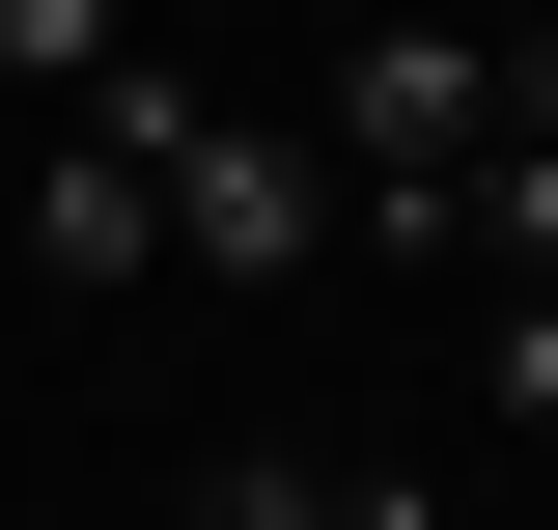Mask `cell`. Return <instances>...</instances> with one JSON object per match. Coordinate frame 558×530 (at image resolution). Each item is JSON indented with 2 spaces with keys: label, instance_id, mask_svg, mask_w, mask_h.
Masks as SVG:
<instances>
[{
  "label": "cell",
  "instance_id": "6da1fadb",
  "mask_svg": "<svg viewBox=\"0 0 558 530\" xmlns=\"http://www.w3.org/2000/svg\"><path fill=\"white\" fill-rule=\"evenodd\" d=\"M168 252H196V279H252V308H279L307 252H363L336 112H223V84H196V112H168Z\"/></svg>",
  "mask_w": 558,
  "mask_h": 530
},
{
  "label": "cell",
  "instance_id": "7a4b0ae2",
  "mask_svg": "<svg viewBox=\"0 0 558 530\" xmlns=\"http://www.w3.org/2000/svg\"><path fill=\"white\" fill-rule=\"evenodd\" d=\"M28 279H84V308L168 279V140H140V112H57V168H28Z\"/></svg>",
  "mask_w": 558,
  "mask_h": 530
},
{
  "label": "cell",
  "instance_id": "3957f363",
  "mask_svg": "<svg viewBox=\"0 0 558 530\" xmlns=\"http://www.w3.org/2000/svg\"><path fill=\"white\" fill-rule=\"evenodd\" d=\"M447 279H558V140H475V196H447Z\"/></svg>",
  "mask_w": 558,
  "mask_h": 530
},
{
  "label": "cell",
  "instance_id": "277c9868",
  "mask_svg": "<svg viewBox=\"0 0 558 530\" xmlns=\"http://www.w3.org/2000/svg\"><path fill=\"white\" fill-rule=\"evenodd\" d=\"M112 57H140L112 0H0V84H57V112H84V84H112Z\"/></svg>",
  "mask_w": 558,
  "mask_h": 530
},
{
  "label": "cell",
  "instance_id": "5b68a950",
  "mask_svg": "<svg viewBox=\"0 0 558 530\" xmlns=\"http://www.w3.org/2000/svg\"><path fill=\"white\" fill-rule=\"evenodd\" d=\"M196 530H336V474H307V447H223V474H196Z\"/></svg>",
  "mask_w": 558,
  "mask_h": 530
},
{
  "label": "cell",
  "instance_id": "8992f818",
  "mask_svg": "<svg viewBox=\"0 0 558 530\" xmlns=\"http://www.w3.org/2000/svg\"><path fill=\"white\" fill-rule=\"evenodd\" d=\"M502 140H558V0H531V28H502Z\"/></svg>",
  "mask_w": 558,
  "mask_h": 530
},
{
  "label": "cell",
  "instance_id": "52a82bcc",
  "mask_svg": "<svg viewBox=\"0 0 558 530\" xmlns=\"http://www.w3.org/2000/svg\"><path fill=\"white\" fill-rule=\"evenodd\" d=\"M336 530H447V474H418V447H391V474H336Z\"/></svg>",
  "mask_w": 558,
  "mask_h": 530
}]
</instances>
